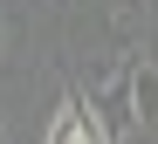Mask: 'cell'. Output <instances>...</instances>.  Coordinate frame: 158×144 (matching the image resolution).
Masks as SVG:
<instances>
[{
  "mask_svg": "<svg viewBox=\"0 0 158 144\" xmlns=\"http://www.w3.org/2000/svg\"><path fill=\"white\" fill-rule=\"evenodd\" d=\"M41 144H110V137H103V124H96L89 110H83V96H62V110L48 117Z\"/></svg>",
  "mask_w": 158,
  "mask_h": 144,
  "instance_id": "1",
  "label": "cell"
},
{
  "mask_svg": "<svg viewBox=\"0 0 158 144\" xmlns=\"http://www.w3.org/2000/svg\"><path fill=\"white\" fill-rule=\"evenodd\" d=\"M131 117H138V130L158 124V62H144V55H131Z\"/></svg>",
  "mask_w": 158,
  "mask_h": 144,
  "instance_id": "2",
  "label": "cell"
}]
</instances>
